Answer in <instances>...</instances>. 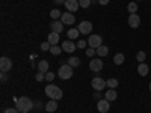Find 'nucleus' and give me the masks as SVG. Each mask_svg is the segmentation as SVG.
Returning a JSON list of instances; mask_svg holds the SVG:
<instances>
[{
    "label": "nucleus",
    "mask_w": 151,
    "mask_h": 113,
    "mask_svg": "<svg viewBox=\"0 0 151 113\" xmlns=\"http://www.w3.org/2000/svg\"><path fill=\"white\" fill-rule=\"evenodd\" d=\"M15 106H17V109H18L20 113H27V112L32 110L33 103H32V99H30V98H27V97H21V98H18V101L15 103Z\"/></svg>",
    "instance_id": "1"
},
{
    "label": "nucleus",
    "mask_w": 151,
    "mask_h": 113,
    "mask_svg": "<svg viewBox=\"0 0 151 113\" xmlns=\"http://www.w3.org/2000/svg\"><path fill=\"white\" fill-rule=\"evenodd\" d=\"M45 95L50 99H56V101H58V99L62 98V95H64V94H62L60 87H58L56 84H47L45 86Z\"/></svg>",
    "instance_id": "2"
},
{
    "label": "nucleus",
    "mask_w": 151,
    "mask_h": 113,
    "mask_svg": "<svg viewBox=\"0 0 151 113\" xmlns=\"http://www.w3.org/2000/svg\"><path fill=\"white\" fill-rule=\"evenodd\" d=\"M73 74H74V68L70 67L68 64L62 65V67L59 68V71H58L59 79H62V80H70V79L73 77Z\"/></svg>",
    "instance_id": "3"
},
{
    "label": "nucleus",
    "mask_w": 151,
    "mask_h": 113,
    "mask_svg": "<svg viewBox=\"0 0 151 113\" xmlns=\"http://www.w3.org/2000/svg\"><path fill=\"white\" fill-rule=\"evenodd\" d=\"M88 45H89L91 48H95V50H97L100 45H103L101 36H100V35H91L89 39H88Z\"/></svg>",
    "instance_id": "4"
},
{
    "label": "nucleus",
    "mask_w": 151,
    "mask_h": 113,
    "mask_svg": "<svg viewBox=\"0 0 151 113\" xmlns=\"http://www.w3.org/2000/svg\"><path fill=\"white\" fill-rule=\"evenodd\" d=\"M91 84H92V87H94L95 91H103L104 87L107 86V82L103 80L101 77H94L92 82H91Z\"/></svg>",
    "instance_id": "5"
},
{
    "label": "nucleus",
    "mask_w": 151,
    "mask_h": 113,
    "mask_svg": "<svg viewBox=\"0 0 151 113\" xmlns=\"http://www.w3.org/2000/svg\"><path fill=\"white\" fill-rule=\"evenodd\" d=\"M77 29H79V32L82 35H89L92 32V23L91 21H82Z\"/></svg>",
    "instance_id": "6"
},
{
    "label": "nucleus",
    "mask_w": 151,
    "mask_h": 113,
    "mask_svg": "<svg viewBox=\"0 0 151 113\" xmlns=\"http://www.w3.org/2000/svg\"><path fill=\"white\" fill-rule=\"evenodd\" d=\"M11 68H12V60L6 56L0 57V69H2V72H8Z\"/></svg>",
    "instance_id": "7"
},
{
    "label": "nucleus",
    "mask_w": 151,
    "mask_h": 113,
    "mask_svg": "<svg viewBox=\"0 0 151 113\" xmlns=\"http://www.w3.org/2000/svg\"><path fill=\"white\" fill-rule=\"evenodd\" d=\"M89 69L94 72H100L103 69V60L101 59H92L89 62Z\"/></svg>",
    "instance_id": "8"
},
{
    "label": "nucleus",
    "mask_w": 151,
    "mask_h": 113,
    "mask_svg": "<svg viewBox=\"0 0 151 113\" xmlns=\"http://www.w3.org/2000/svg\"><path fill=\"white\" fill-rule=\"evenodd\" d=\"M97 109H98V112H100V113H107V112H109V109H110V101H107L106 98L100 99V101L97 103Z\"/></svg>",
    "instance_id": "9"
},
{
    "label": "nucleus",
    "mask_w": 151,
    "mask_h": 113,
    "mask_svg": "<svg viewBox=\"0 0 151 113\" xmlns=\"http://www.w3.org/2000/svg\"><path fill=\"white\" fill-rule=\"evenodd\" d=\"M129 26L132 29H137L141 26V17L137 14H130V17H129Z\"/></svg>",
    "instance_id": "10"
},
{
    "label": "nucleus",
    "mask_w": 151,
    "mask_h": 113,
    "mask_svg": "<svg viewBox=\"0 0 151 113\" xmlns=\"http://www.w3.org/2000/svg\"><path fill=\"white\" fill-rule=\"evenodd\" d=\"M60 21L64 23V24H68V26H71V24H74V21H76V17H74L73 12H64V14H62V17H60Z\"/></svg>",
    "instance_id": "11"
},
{
    "label": "nucleus",
    "mask_w": 151,
    "mask_h": 113,
    "mask_svg": "<svg viewBox=\"0 0 151 113\" xmlns=\"http://www.w3.org/2000/svg\"><path fill=\"white\" fill-rule=\"evenodd\" d=\"M65 8L68 9V12H76L79 9V0H65Z\"/></svg>",
    "instance_id": "12"
},
{
    "label": "nucleus",
    "mask_w": 151,
    "mask_h": 113,
    "mask_svg": "<svg viewBox=\"0 0 151 113\" xmlns=\"http://www.w3.org/2000/svg\"><path fill=\"white\" fill-rule=\"evenodd\" d=\"M76 48H77V44H74L71 39H70V41H65L64 44H62V50H64V51H67V53H74Z\"/></svg>",
    "instance_id": "13"
},
{
    "label": "nucleus",
    "mask_w": 151,
    "mask_h": 113,
    "mask_svg": "<svg viewBox=\"0 0 151 113\" xmlns=\"http://www.w3.org/2000/svg\"><path fill=\"white\" fill-rule=\"evenodd\" d=\"M50 27H52V32L60 33L62 30H64V23H62L60 20H55V21H52V24H50Z\"/></svg>",
    "instance_id": "14"
},
{
    "label": "nucleus",
    "mask_w": 151,
    "mask_h": 113,
    "mask_svg": "<svg viewBox=\"0 0 151 113\" xmlns=\"http://www.w3.org/2000/svg\"><path fill=\"white\" fill-rule=\"evenodd\" d=\"M148 72H150V68H148V65L145 64V62H142V64L137 65V74H139L141 77H145V75H148Z\"/></svg>",
    "instance_id": "15"
},
{
    "label": "nucleus",
    "mask_w": 151,
    "mask_h": 113,
    "mask_svg": "<svg viewBox=\"0 0 151 113\" xmlns=\"http://www.w3.org/2000/svg\"><path fill=\"white\" fill-rule=\"evenodd\" d=\"M58 110V103H56V99H50L48 103H45V112L48 113H53Z\"/></svg>",
    "instance_id": "16"
},
{
    "label": "nucleus",
    "mask_w": 151,
    "mask_h": 113,
    "mask_svg": "<svg viewBox=\"0 0 151 113\" xmlns=\"http://www.w3.org/2000/svg\"><path fill=\"white\" fill-rule=\"evenodd\" d=\"M47 42H50L52 45H58V42H59V33H56V32L48 33V36H47Z\"/></svg>",
    "instance_id": "17"
},
{
    "label": "nucleus",
    "mask_w": 151,
    "mask_h": 113,
    "mask_svg": "<svg viewBox=\"0 0 151 113\" xmlns=\"http://www.w3.org/2000/svg\"><path fill=\"white\" fill-rule=\"evenodd\" d=\"M104 98L107 99V101H115V99L118 98V94H116V91H115V89H109V91H106Z\"/></svg>",
    "instance_id": "18"
},
{
    "label": "nucleus",
    "mask_w": 151,
    "mask_h": 113,
    "mask_svg": "<svg viewBox=\"0 0 151 113\" xmlns=\"http://www.w3.org/2000/svg\"><path fill=\"white\" fill-rule=\"evenodd\" d=\"M97 54H98L100 57H106V56L109 54V47H107V45H100V47L97 48Z\"/></svg>",
    "instance_id": "19"
},
{
    "label": "nucleus",
    "mask_w": 151,
    "mask_h": 113,
    "mask_svg": "<svg viewBox=\"0 0 151 113\" xmlns=\"http://www.w3.org/2000/svg\"><path fill=\"white\" fill-rule=\"evenodd\" d=\"M38 71L41 72H48V62L47 60H40V64H38Z\"/></svg>",
    "instance_id": "20"
},
{
    "label": "nucleus",
    "mask_w": 151,
    "mask_h": 113,
    "mask_svg": "<svg viewBox=\"0 0 151 113\" xmlns=\"http://www.w3.org/2000/svg\"><path fill=\"white\" fill-rule=\"evenodd\" d=\"M124 60H125V56L122 53H116L115 57H113V64H115V65H121V64H124Z\"/></svg>",
    "instance_id": "21"
},
{
    "label": "nucleus",
    "mask_w": 151,
    "mask_h": 113,
    "mask_svg": "<svg viewBox=\"0 0 151 113\" xmlns=\"http://www.w3.org/2000/svg\"><path fill=\"white\" fill-rule=\"evenodd\" d=\"M68 65L73 67V68H77V67L80 65V59L76 57V56H74V57H70V59H68Z\"/></svg>",
    "instance_id": "22"
},
{
    "label": "nucleus",
    "mask_w": 151,
    "mask_h": 113,
    "mask_svg": "<svg viewBox=\"0 0 151 113\" xmlns=\"http://www.w3.org/2000/svg\"><path fill=\"white\" fill-rule=\"evenodd\" d=\"M79 29H70L68 30V33H67V36H68V39H76V38L79 36Z\"/></svg>",
    "instance_id": "23"
},
{
    "label": "nucleus",
    "mask_w": 151,
    "mask_h": 113,
    "mask_svg": "<svg viewBox=\"0 0 151 113\" xmlns=\"http://www.w3.org/2000/svg\"><path fill=\"white\" fill-rule=\"evenodd\" d=\"M127 11H129V14H136V12H137V5H136V2H130V3L127 5Z\"/></svg>",
    "instance_id": "24"
},
{
    "label": "nucleus",
    "mask_w": 151,
    "mask_h": 113,
    "mask_svg": "<svg viewBox=\"0 0 151 113\" xmlns=\"http://www.w3.org/2000/svg\"><path fill=\"white\" fill-rule=\"evenodd\" d=\"M50 17H52L53 20H59L62 17V12L59 9H52V12H50Z\"/></svg>",
    "instance_id": "25"
},
{
    "label": "nucleus",
    "mask_w": 151,
    "mask_h": 113,
    "mask_svg": "<svg viewBox=\"0 0 151 113\" xmlns=\"http://www.w3.org/2000/svg\"><path fill=\"white\" fill-rule=\"evenodd\" d=\"M60 51H62V47H59V45H52V48H50V53L55 56H59Z\"/></svg>",
    "instance_id": "26"
},
{
    "label": "nucleus",
    "mask_w": 151,
    "mask_h": 113,
    "mask_svg": "<svg viewBox=\"0 0 151 113\" xmlns=\"http://www.w3.org/2000/svg\"><path fill=\"white\" fill-rule=\"evenodd\" d=\"M107 82V86L110 87V89H115V87H118V80L116 79H109L106 80Z\"/></svg>",
    "instance_id": "27"
},
{
    "label": "nucleus",
    "mask_w": 151,
    "mask_h": 113,
    "mask_svg": "<svg viewBox=\"0 0 151 113\" xmlns=\"http://www.w3.org/2000/svg\"><path fill=\"white\" fill-rule=\"evenodd\" d=\"M136 59H137V62H139V64L145 62V59H147V54H145V51H137V54H136Z\"/></svg>",
    "instance_id": "28"
},
{
    "label": "nucleus",
    "mask_w": 151,
    "mask_h": 113,
    "mask_svg": "<svg viewBox=\"0 0 151 113\" xmlns=\"http://www.w3.org/2000/svg\"><path fill=\"white\" fill-rule=\"evenodd\" d=\"M35 80H36V82H44V80H45V74L41 72V71H38L36 75H35Z\"/></svg>",
    "instance_id": "29"
},
{
    "label": "nucleus",
    "mask_w": 151,
    "mask_h": 113,
    "mask_svg": "<svg viewBox=\"0 0 151 113\" xmlns=\"http://www.w3.org/2000/svg\"><path fill=\"white\" fill-rule=\"evenodd\" d=\"M91 3H92V0H79V5L82 8H89Z\"/></svg>",
    "instance_id": "30"
},
{
    "label": "nucleus",
    "mask_w": 151,
    "mask_h": 113,
    "mask_svg": "<svg viewBox=\"0 0 151 113\" xmlns=\"http://www.w3.org/2000/svg\"><path fill=\"white\" fill-rule=\"evenodd\" d=\"M40 47H41L42 51H50V48H52V44H50V42H42Z\"/></svg>",
    "instance_id": "31"
},
{
    "label": "nucleus",
    "mask_w": 151,
    "mask_h": 113,
    "mask_svg": "<svg viewBox=\"0 0 151 113\" xmlns=\"http://www.w3.org/2000/svg\"><path fill=\"white\" fill-rule=\"evenodd\" d=\"M94 54H97V50H95V48H88V50H86V56H88V57H92Z\"/></svg>",
    "instance_id": "32"
},
{
    "label": "nucleus",
    "mask_w": 151,
    "mask_h": 113,
    "mask_svg": "<svg viewBox=\"0 0 151 113\" xmlns=\"http://www.w3.org/2000/svg\"><path fill=\"white\" fill-rule=\"evenodd\" d=\"M53 79H55V74L53 72H50V71L45 72V80L47 82H53Z\"/></svg>",
    "instance_id": "33"
},
{
    "label": "nucleus",
    "mask_w": 151,
    "mask_h": 113,
    "mask_svg": "<svg viewBox=\"0 0 151 113\" xmlns=\"http://www.w3.org/2000/svg\"><path fill=\"white\" fill-rule=\"evenodd\" d=\"M86 45H88V42H86V41H79V42H77V48H80V50L86 48Z\"/></svg>",
    "instance_id": "34"
},
{
    "label": "nucleus",
    "mask_w": 151,
    "mask_h": 113,
    "mask_svg": "<svg viewBox=\"0 0 151 113\" xmlns=\"http://www.w3.org/2000/svg\"><path fill=\"white\" fill-rule=\"evenodd\" d=\"M5 113H20V112H18V109H17V107H15V109H14V107H11V109H6V110H5Z\"/></svg>",
    "instance_id": "35"
},
{
    "label": "nucleus",
    "mask_w": 151,
    "mask_h": 113,
    "mask_svg": "<svg viewBox=\"0 0 151 113\" xmlns=\"http://www.w3.org/2000/svg\"><path fill=\"white\" fill-rule=\"evenodd\" d=\"M94 98L98 99V101H100V99H103V98H101V94H100V91H97V92L94 94Z\"/></svg>",
    "instance_id": "36"
},
{
    "label": "nucleus",
    "mask_w": 151,
    "mask_h": 113,
    "mask_svg": "<svg viewBox=\"0 0 151 113\" xmlns=\"http://www.w3.org/2000/svg\"><path fill=\"white\" fill-rule=\"evenodd\" d=\"M0 79H2V82H3V83H5V82H8V75H6V72H2Z\"/></svg>",
    "instance_id": "37"
},
{
    "label": "nucleus",
    "mask_w": 151,
    "mask_h": 113,
    "mask_svg": "<svg viewBox=\"0 0 151 113\" xmlns=\"http://www.w3.org/2000/svg\"><path fill=\"white\" fill-rule=\"evenodd\" d=\"M98 3H100V5H103V6H106V5L109 3V0H98Z\"/></svg>",
    "instance_id": "38"
},
{
    "label": "nucleus",
    "mask_w": 151,
    "mask_h": 113,
    "mask_svg": "<svg viewBox=\"0 0 151 113\" xmlns=\"http://www.w3.org/2000/svg\"><path fill=\"white\" fill-rule=\"evenodd\" d=\"M53 2H55L56 5H62V3H65V0H53Z\"/></svg>",
    "instance_id": "39"
},
{
    "label": "nucleus",
    "mask_w": 151,
    "mask_h": 113,
    "mask_svg": "<svg viewBox=\"0 0 151 113\" xmlns=\"http://www.w3.org/2000/svg\"><path fill=\"white\" fill-rule=\"evenodd\" d=\"M36 57H38V56H36V54H30V60H35V59H36Z\"/></svg>",
    "instance_id": "40"
},
{
    "label": "nucleus",
    "mask_w": 151,
    "mask_h": 113,
    "mask_svg": "<svg viewBox=\"0 0 151 113\" xmlns=\"http://www.w3.org/2000/svg\"><path fill=\"white\" fill-rule=\"evenodd\" d=\"M150 91H151V82H150Z\"/></svg>",
    "instance_id": "41"
},
{
    "label": "nucleus",
    "mask_w": 151,
    "mask_h": 113,
    "mask_svg": "<svg viewBox=\"0 0 151 113\" xmlns=\"http://www.w3.org/2000/svg\"><path fill=\"white\" fill-rule=\"evenodd\" d=\"M92 2H94V3H95V2H98V0H92Z\"/></svg>",
    "instance_id": "42"
},
{
    "label": "nucleus",
    "mask_w": 151,
    "mask_h": 113,
    "mask_svg": "<svg viewBox=\"0 0 151 113\" xmlns=\"http://www.w3.org/2000/svg\"><path fill=\"white\" fill-rule=\"evenodd\" d=\"M136 2H139V0H136Z\"/></svg>",
    "instance_id": "43"
}]
</instances>
